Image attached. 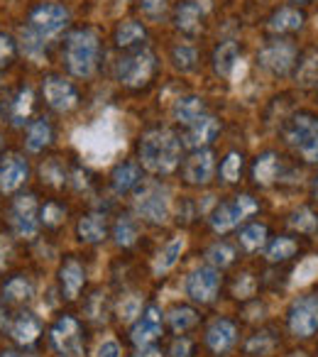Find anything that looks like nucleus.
Here are the masks:
<instances>
[{"instance_id":"obj_1","label":"nucleus","mask_w":318,"mask_h":357,"mask_svg":"<svg viewBox=\"0 0 318 357\" xmlns=\"http://www.w3.org/2000/svg\"><path fill=\"white\" fill-rule=\"evenodd\" d=\"M181 157V142L169 130H152L139 142V159L154 174H169Z\"/></svg>"},{"instance_id":"obj_2","label":"nucleus","mask_w":318,"mask_h":357,"mask_svg":"<svg viewBox=\"0 0 318 357\" xmlns=\"http://www.w3.org/2000/svg\"><path fill=\"white\" fill-rule=\"evenodd\" d=\"M98 35L91 30H79L66 42V64L74 76H91L98 64Z\"/></svg>"},{"instance_id":"obj_3","label":"nucleus","mask_w":318,"mask_h":357,"mask_svg":"<svg viewBox=\"0 0 318 357\" xmlns=\"http://www.w3.org/2000/svg\"><path fill=\"white\" fill-rule=\"evenodd\" d=\"M76 139H79V144L89 152V157L93 159V162H108L110 154L123 144V139H120V135L113 130L110 120H100L96 128L76 135Z\"/></svg>"},{"instance_id":"obj_4","label":"nucleus","mask_w":318,"mask_h":357,"mask_svg":"<svg viewBox=\"0 0 318 357\" xmlns=\"http://www.w3.org/2000/svg\"><path fill=\"white\" fill-rule=\"evenodd\" d=\"M137 213L149 223H165L169 218V191L159 184H147L137 194Z\"/></svg>"},{"instance_id":"obj_5","label":"nucleus","mask_w":318,"mask_h":357,"mask_svg":"<svg viewBox=\"0 0 318 357\" xmlns=\"http://www.w3.org/2000/svg\"><path fill=\"white\" fill-rule=\"evenodd\" d=\"M52 345L59 352V357H86L81 345V328L79 321L71 316H64L52 328Z\"/></svg>"},{"instance_id":"obj_6","label":"nucleus","mask_w":318,"mask_h":357,"mask_svg":"<svg viewBox=\"0 0 318 357\" xmlns=\"http://www.w3.org/2000/svg\"><path fill=\"white\" fill-rule=\"evenodd\" d=\"M255 211H257V204H255L252 196H235V201L220 204L218 208L211 213V225H213L218 233H225V230L235 228L240 220L252 215Z\"/></svg>"},{"instance_id":"obj_7","label":"nucleus","mask_w":318,"mask_h":357,"mask_svg":"<svg viewBox=\"0 0 318 357\" xmlns=\"http://www.w3.org/2000/svg\"><path fill=\"white\" fill-rule=\"evenodd\" d=\"M289 142L298 147V152L306 159H318V118L313 115H298L289 128Z\"/></svg>"},{"instance_id":"obj_8","label":"nucleus","mask_w":318,"mask_h":357,"mask_svg":"<svg viewBox=\"0 0 318 357\" xmlns=\"http://www.w3.org/2000/svg\"><path fill=\"white\" fill-rule=\"evenodd\" d=\"M66 22H69V13H66L61 6H40L32 10L30 25L27 27L47 42V40H52V37L59 35V32L66 27Z\"/></svg>"},{"instance_id":"obj_9","label":"nucleus","mask_w":318,"mask_h":357,"mask_svg":"<svg viewBox=\"0 0 318 357\" xmlns=\"http://www.w3.org/2000/svg\"><path fill=\"white\" fill-rule=\"evenodd\" d=\"M289 326L298 337H311L318 331V296H301L292 303Z\"/></svg>"},{"instance_id":"obj_10","label":"nucleus","mask_w":318,"mask_h":357,"mask_svg":"<svg viewBox=\"0 0 318 357\" xmlns=\"http://www.w3.org/2000/svg\"><path fill=\"white\" fill-rule=\"evenodd\" d=\"M10 225L20 238H35L40 230V218H37V201L35 196H17L10 206Z\"/></svg>"},{"instance_id":"obj_11","label":"nucleus","mask_w":318,"mask_h":357,"mask_svg":"<svg viewBox=\"0 0 318 357\" xmlns=\"http://www.w3.org/2000/svg\"><path fill=\"white\" fill-rule=\"evenodd\" d=\"M152 71H154V56L149 54V52H139V54H132V56H125V59H120L115 74H118L120 84L142 86V84H147V81H149Z\"/></svg>"},{"instance_id":"obj_12","label":"nucleus","mask_w":318,"mask_h":357,"mask_svg":"<svg viewBox=\"0 0 318 357\" xmlns=\"http://www.w3.org/2000/svg\"><path fill=\"white\" fill-rule=\"evenodd\" d=\"M220 289V277L213 267H199L186 279V294L196 303H211Z\"/></svg>"},{"instance_id":"obj_13","label":"nucleus","mask_w":318,"mask_h":357,"mask_svg":"<svg viewBox=\"0 0 318 357\" xmlns=\"http://www.w3.org/2000/svg\"><path fill=\"white\" fill-rule=\"evenodd\" d=\"M45 98H47V103L54 110H59V113H66V110H71L79 103L76 89L66 79H61V76H50V79H45Z\"/></svg>"},{"instance_id":"obj_14","label":"nucleus","mask_w":318,"mask_h":357,"mask_svg":"<svg viewBox=\"0 0 318 357\" xmlns=\"http://www.w3.org/2000/svg\"><path fill=\"white\" fill-rule=\"evenodd\" d=\"M294 54H296V52H294V47L289 45V42H274V45L264 47V50L259 52V61H262L264 69H269L272 74L284 76L292 69Z\"/></svg>"},{"instance_id":"obj_15","label":"nucleus","mask_w":318,"mask_h":357,"mask_svg":"<svg viewBox=\"0 0 318 357\" xmlns=\"http://www.w3.org/2000/svg\"><path fill=\"white\" fill-rule=\"evenodd\" d=\"M27 176H30V167L22 157H6L0 162V191L3 194L20 189Z\"/></svg>"},{"instance_id":"obj_16","label":"nucleus","mask_w":318,"mask_h":357,"mask_svg":"<svg viewBox=\"0 0 318 357\" xmlns=\"http://www.w3.org/2000/svg\"><path fill=\"white\" fill-rule=\"evenodd\" d=\"M159 333H162V311L157 306H147L144 316L132 326V342L144 347L152 340H157Z\"/></svg>"},{"instance_id":"obj_17","label":"nucleus","mask_w":318,"mask_h":357,"mask_svg":"<svg viewBox=\"0 0 318 357\" xmlns=\"http://www.w3.org/2000/svg\"><path fill=\"white\" fill-rule=\"evenodd\" d=\"M213 154L206 152V149H196L189 162H186V181L189 184H209L211 176H213Z\"/></svg>"},{"instance_id":"obj_18","label":"nucleus","mask_w":318,"mask_h":357,"mask_svg":"<svg viewBox=\"0 0 318 357\" xmlns=\"http://www.w3.org/2000/svg\"><path fill=\"white\" fill-rule=\"evenodd\" d=\"M218 130H220L218 120L211 118V115H201L194 125H189V132H186V137H184V144L191 149H201L204 144L213 142Z\"/></svg>"},{"instance_id":"obj_19","label":"nucleus","mask_w":318,"mask_h":357,"mask_svg":"<svg viewBox=\"0 0 318 357\" xmlns=\"http://www.w3.org/2000/svg\"><path fill=\"white\" fill-rule=\"evenodd\" d=\"M235 340H238V331H235L233 323L225 321V318H218V321H213L209 331H206V342H209V347L213 352L230 350V347L235 345Z\"/></svg>"},{"instance_id":"obj_20","label":"nucleus","mask_w":318,"mask_h":357,"mask_svg":"<svg viewBox=\"0 0 318 357\" xmlns=\"http://www.w3.org/2000/svg\"><path fill=\"white\" fill-rule=\"evenodd\" d=\"M40 333H42V321L30 311L20 313L10 326L13 340L20 342V345H32V342L40 337Z\"/></svg>"},{"instance_id":"obj_21","label":"nucleus","mask_w":318,"mask_h":357,"mask_svg":"<svg viewBox=\"0 0 318 357\" xmlns=\"http://www.w3.org/2000/svg\"><path fill=\"white\" fill-rule=\"evenodd\" d=\"M59 282H61V289H64L66 298L79 296V291L84 289V282H86V274H84L81 262H76V259H66L64 267L59 269Z\"/></svg>"},{"instance_id":"obj_22","label":"nucleus","mask_w":318,"mask_h":357,"mask_svg":"<svg viewBox=\"0 0 318 357\" xmlns=\"http://www.w3.org/2000/svg\"><path fill=\"white\" fill-rule=\"evenodd\" d=\"M172 113H174V120L181 125H194L196 120L204 115V103H201V98H196V96H184V98H179L174 103V108H172Z\"/></svg>"},{"instance_id":"obj_23","label":"nucleus","mask_w":318,"mask_h":357,"mask_svg":"<svg viewBox=\"0 0 318 357\" xmlns=\"http://www.w3.org/2000/svg\"><path fill=\"white\" fill-rule=\"evenodd\" d=\"M176 27L184 32H196L201 27V6L196 0H184L176 8Z\"/></svg>"},{"instance_id":"obj_24","label":"nucleus","mask_w":318,"mask_h":357,"mask_svg":"<svg viewBox=\"0 0 318 357\" xmlns=\"http://www.w3.org/2000/svg\"><path fill=\"white\" fill-rule=\"evenodd\" d=\"M3 296H6L8 303H25L35 296V289H32V284L27 282L25 277L17 274V277H10L6 282V287H3Z\"/></svg>"},{"instance_id":"obj_25","label":"nucleus","mask_w":318,"mask_h":357,"mask_svg":"<svg viewBox=\"0 0 318 357\" xmlns=\"http://www.w3.org/2000/svg\"><path fill=\"white\" fill-rule=\"evenodd\" d=\"M238 64V45L235 42H223L213 54V66L220 76H230Z\"/></svg>"},{"instance_id":"obj_26","label":"nucleus","mask_w":318,"mask_h":357,"mask_svg":"<svg viewBox=\"0 0 318 357\" xmlns=\"http://www.w3.org/2000/svg\"><path fill=\"white\" fill-rule=\"evenodd\" d=\"M79 238L84 243H100L105 238V218L103 215H86L79 220Z\"/></svg>"},{"instance_id":"obj_27","label":"nucleus","mask_w":318,"mask_h":357,"mask_svg":"<svg viewBox=\"0 0 318 357\" xmlns=\"http://www.w3.org/2000/svg\"><path fill=\"white\" fill-rule=\"evenodd\" d=\"M52 139V128L47 120H35L27 130V149L30 152H42Z\"/></svg>"},{"instance_id":"obj_28","label":"nucleus","mask_w":318,"mask_h":357,"mask_svg":"<svg viewBox=\"0 0 318 357\" xmlns=\"http://www.w3.org/2000/svg\"><path fill=\"white\" fill-rule=\"evenodd\" d=\"M139 184V167L137 164H123V167L115 169L113 174V186L118 194H125V191L135 189Z\"/></svg>"},{"instance_id":"obj_29","label":"nucleus","mask_w":318,"mask_h":357,"mask_svg":"<svg viewBox=\"0 0 318 357\" xmlns=\"http://www.w3.org/2000/svg\"><path fill=\"white\" fill-rule=\"evenodd\" d=\"M277 169H279V162H277V157L274 154H262V157L255 162V169H252V174H255V181L257 184H262V186H269L277 178Z\"/></svg>"},{"instance_id":"obj_30","label":"nucleus","mask_w":318,"mask_h":357,"mask_svg":"<svg viewBox=\"0 0 318 357\" xmlns=\"http://www.w3.org/2000/svg\"><path fill=\"white\" fill-rule=\"evenodd\" d=\"M181 250H184V238H174L165 250H162V252H159L157 262H154V269H157L159 274L169 272V269L174 267L176 262H179Z\"/></svg>"},{"instance_id":"obj_31","label":"nucleus","mask_w":318,"mask_h":357,"mask_svg":"<svg viewBox=\"0 0 318 357\" xmlns=\"http://www.w3.org/2000/svg\"><path fill=\"white\" fill-rule=\"evenodd\" d=\"M301 22H303L301 13L294 10V8H282V10L272 17L269 27H272L274 32H292V30H298V27H301Z\"/></svg>"},{"instance_id":"obj_32","label":"nucleus","mask_w":318,"mask_h":357,"mask_svg":"<svg viewBox=\"0 0 318 357\" xmlns=\"http://www.w3.org/2000/svg\"><path fill=\"white\" fill-rule=\"evenodd\" d=\"M142 40H144V27L135 20L123 22V25L118 27V32H115V42H118L120 47H132L135 42H142Z\"/></svg>"},{"instance_id":"obj_33","label":"nucleus","mask_w":318,"mask_h":357,"mask_svg":"<svg viewBox=\"0 0 318 357\" xmlns=\"http://www.w3.org/2000/svg\"><path fill=\"white\" fill-rule=\"evenodd\" d=\"M113 235H115V243H118L120 248H130V245L137 240V223H135V218H130V215L118 218Z\"/></svg>"},{"instance_id":"obj_34","label":"nucleus","mask_w":318,"mask_h":357,"mask_svg":"<svg viewBox=\"0 0 318 357\" xmlns=\"http://www.w3.org/2000/svg\"><path fill=\"white\" fill-rule=\"evenodd\" d=\"M196 321H199V316H196V311L189 306H176L174 311H169V326L174 328L176 333L189 331L191 326H196Z\"/></svg>"},{"instance_id":"obj_35","label":"nucleus","mask_w":318,"mask_h":357,"mask_svg":"<svg viewBox=\"0 0 318 357\" xmlns=\"http://www.w3.org/2000/svg\"><path fill=\"white\" fill-rule=\"evenodd\" d=\"M264 235H267L264 225H259V223L248 225V228L240 230V243H243V248H245V250L255 252V250H259V248L264 245Z\"/></svg>"},{"instance_id":"obj_36","label":"nucleus","mask_w":318,"mask_h":357,"mask_svg":"<svg viewBox=\"0 0 318 357\" xmlns=\"http://www.w3.org/2000/svg\"><path fill=\"white\" fill-rule=\"evenodd\" d=\"M206 257H209V262L215 264V267H228V264L235 259V250L230 248L228 243H215L209 248Z\"/></svg>"},{"instance_id":"obj_37","label":"nucleus","mask_w":318,"mask_h":357,"mask_svg":"<svg viewBox=\"0 0 318 357\" xmlns=\"http://www.w3.org/2000/svg\"><path fill=\"white\" fill-rule=\"evenodd\" d=\"M20 37H22V52H25L27 56H32V59H40V56L45 54L47 42L42 40L40 35H35V32H32L30 27H25Z\"/></svg>"},{"instance_id":"obj_38","label":"nucleus","mask_w":318,"mask_h":357,"mask_svg":"<svg viewBox=\"0 0 318 357\" xmlns=\"http://www.w3.org/2000/svg\"><path fill=\"white\" fill-rule=\"evenodd\" d=\"M172 61H174L176 69L191 71V69H196V61H199V54H196L194 47L181 45V47H176V50H174V54H172Z\"/></svg>"},{"instance_id":"obj_39","label":"nucleus","mask_w":318,"mask_h":357,"mask_svg":"<svg viewBox=\"0 0 318 357\" xmlns=\"http://www.w3.org/2000/svg\"><path fill=\"white\" fill-rule=\"evenodd\" d=\"M294 252H296V243L289 238H277L272 243V248H269L267 257L272 259V262H284V259L294 257Z\"/></svg>"},{"instance_id":"obj_40","label":"nucleus","mask_w":318,"mask_h":357,"mask_svg":"<svg viewBox=\"0 0 318 357\" xmlns=\"http://www.w3.org/2000/svg\"><path fill=\"white\" fill-rule=\"evenodd\" d=\"M289 223H292L298 233H313V230L318 228L316 213H313V211H308V208H298L296 213L292 215V220H289Z\"/></svg>"},{"instance_id":"obj_41","label":"nucleus","mask_w":318,"mask_h":357,"mask_svg":"<svg viewBox=\"0 0 318 357\" xmlns=\"http://www.w3.org/2000/svg\"><path fill=\"white\" fill-rule=\"evenodd\" d=\"M313 277H318V257H306L294 272V284H308Z\"/></svg>"},{"instance_id":"obj_42","label":"nucleus","mask_w":318,"mask_h":357,"mask_svg":"<svg viewBox=\"0 0 318 357\" xmlns=\"http://www.w3.org/2000/svg\"><path fill=\"white\" fill-rule=\"evenodd\" d=\"M240 169H243V157H240L238 152H230L228 157H225L223 167H220V174H223L225 181H238Z\"/></svg>"},{"instance_id":"obj_43","label":"nucleus","mask_w":318,"mask_h":357,"mask_svg":"<svg viewBox=\"0 0 318 357\" xmlns=\"http://www.w3.org/2000/svg\"><path fill=\"white\" fill-rule=\"evenodd\" d=\"M89 316L93 318V321H105L108 318V303H105V294H100V291H96L93 296H91V301H89Z\"/></svg>"},{"instance_id":"obj_44","label":"nucleus","mask_w":318,"mask_h":357,"mask_svg":"<svg viewBox=\"0 0 318 357\" xmlns=\"http://www.w3.org/2000/svg\"><path fill=\"white\" fill-rule=\"evenodd\" d=\"M30 108H32V91L25 89V91H20V96H17V100H15V110H13L15 123H22V120L27 118V113H30Z\"/></svg>"},{"instance_id":"obj_45","label":"nucleus","mask_w":318,"mask_h":357,"mask_svg":"<svg viewBox=\"0 0 318 357\" xmlns=\"http://www.w3.org/2000/svg\"><path fill=\"white\" fill-rule=\"evenodd\" d=\"M139 311H142V301H139V296L123 298V303H120V321H132L135 316H139Z\"/></svg>"},{"instance_id":"obj_46","label":"nucleus","mask_w":318,"mask_h":357,"mask_svg":"<svg viewBox=\"0 0 318 357\" xmlns=\"http://www.w3.org/2000/svg\"><path fill=\"white\" fill-rule=\"evenodd\" d=\"M40 220L45 225H59L64 220V208L56 204H47L45 208L40 211Z\"/></svg>"},{"instance_id":"obj_47","label":"nucleus","mask_w":318,"mask_h":357,"mask_svg":"<svg viewBox=\"0 0 318 357\" xmlns=\"http://www.w3.org/2000/svg\"><path fill=\"white\" fill-rule=\"evenodd\" d=\"M139 6H142L144 15H149L154 20V17H159L167 10V0H139Z\"/></svg>"},{"instance_id":"obj_48","label":"nucleus","mask_w":318,"mask_h":357,"mask_svg":"<svg viewBox=\"0 0 318 357\" xmlns=\"http://www.w3.org/2000/svg\"><path fill=\"white\" fill-rule=\"evenodd\" d=\"M123 350L115 340H103L98 347H96V357H120Z\"/></svg>"},{"instance_id":"obj_49","label":"nucleus","mask_w":318,"mask_h":357,"mask_svg":"<svg viewBox=\"0 0 318 357\" xmlns=\"http://www.w3.org/2000/svg\"><path fill=\"white\" fill-rule=\"evenodd\" d=\"M301 81L303 84H313V81H318V56L316 54H313L311 59L306 61V66H303Z\"/></svg>"},{"instance_id":"obj_50","label":"nucleus","mask_w":318,"mask_h":357,"mask_svg":"<svg viewBox=\"0 0 318 357\" xmlns=\"http://www.w3.org/2000/svg\"><path fill=\"white\" fill-rule=\"evenodd\" d=\"M252 291H255V279L250 277V274H243L240 282L235 284V294H238L240 298H245V296H252Z\"/></svg>"},{"instance_id":"obj_51","label":"nucleus","mask_w":318,"mask_h":357,"mask_svg":"<svg viewBox=\"0 0 318 357\" xmlns=\"http://www.w3.org/2000/svg\"><path fill=\"white\" fill-rule=\"evenodd\" d=\"M13 52H15V45L8 35H0V66L8 64L13 59Z\"/></svg>"},{"instance_id":"obj_52","label":"nucleus","mask_w":318,"mask_h":357,"mask_svg":"<svg viewBox=\"0 0 318 357\" xmlns=\"http://www.w3.org/2000/svg\"><path fill=\"white\" fill-rule=\"evenodd\" d=\"M189 352H191V340H186V337H179L172 345V357H189Z\"/></svg>"},{"instance_id":"obj_53","label":"nucleus","mask_w":318,"mask_h":357,"mask_svg":"<svg viewBox=\"0 0 318 357\" xmlns=\"http://www.w3.org/2000/svg\"><path fill=\"white\" fill-rule=\"evenodd\" d=\"M269 347H272V342H269L264 335H257V337H252V340L248 342V350H250V352H255V350H259V352H267Z\"/></svg>"},{"instance_id":"obj_54","label":"nucleus","mask_w":318,"mask_h":357,"mask_svg":"<svg viewBox=\"0 0 318 357\" xmlns=\"http://www.w3.org/2000/svg\"><path fill=\"white\" fill-rule=\"evenodd\" d=\"M8 257H10V240L6 235H0V269L8 264Z\"/></svg>"},{"instance_id":"obj_55","label":"nucleus","mask_w":318,"mask_h":357,"mask_svg":"<svg viewBox=\"0 0 318 357\" xmlns=\"http://www.w3.org/2000/svg\"><path fill=\"white\" fill-rule=\"evenodd\" d=\"M132 357H162V350H159V347H152V345H144L142 350Z\"/></svg>"},{"instance_id":"obj_56","label":"nucleus","mask_w":318,"mask_h":357,"mask_svg":"<svg viewBox=\"0 0 318 357\" xmlns=\"http://www.w3.org/2000/svg\"><path fill=\"white\" fill-rule=\"evenodd\" d=\"M0 357H25V355H20V352H15V350H3Z\"/></svg>"},{"instance_id":"obj_57","label":"nucleus","mask_w":318,"mask_h":357,"mask_svg":"<svg viewBox=\"0 0 318 357\" xmlns=\"http://www.w3.org/2000/svg\"><path fill=\"white\" fill-rule=\"evenodd\" d=\"M3 323H6V316H3V306H0V328H3Z\"/></svg>"},{"instance_id":"obj_58","label":"nucleus","mask_w":318,"mask_h":357,"mask_svg":"<svg viewBox=\"0 0 318 357\" xmlns=\"http://www.w3.org/2000/svg\"><path fill=\"white\" fill-rule=\"evenodd\" d=\"M316 194H318V178H316Z\"/></svg>"},{"instance_id":"obj_59","label":"nucleus","mask_w":318,"mask_h":357,"mask_svg":"<svg viewBox=\"0 0 318 357\" xmlns=\"http://www.w3.org/2000/svg\"><path fill=\"white\" fill-rule=\"evenodd\" d=\"M298 3H308V0H298Z\"/></svg>"}]
</instances>
